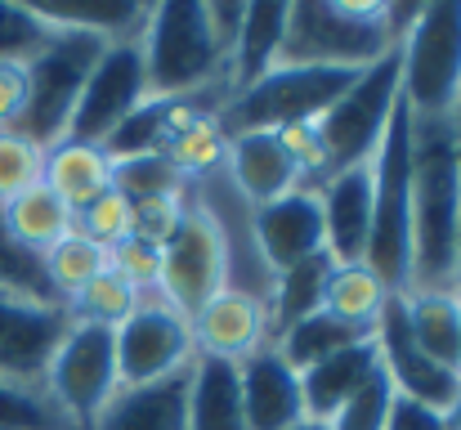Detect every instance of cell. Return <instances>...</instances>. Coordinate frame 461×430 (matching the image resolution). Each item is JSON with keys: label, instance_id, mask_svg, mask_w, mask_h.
<instances>
[{"label": "cell", "instance_id": "1", "mask_svg": "<svg viewBox=\"0 0 461 430\" xmlns=\"http://www.w3.org/2000/svg\"><path fill=\"white\" fill-rule=\"evenodd\" d=\"M457 229L461 170L453 117H412V283L408 291H457L453 287Z\"/></svg>", "mask_w": 461, "mask_h": 430}, {"label": "cell", "instance_id": "2", "mask_svg": "<svg viewBox=\"0 0 461 430\" xmlns=\"http://www.w3.org/2000/svg\"><path fill=\"white\" fill-rule=\"evenodd\" d=\"M144 77H149V99H197V95H220L229 99V50L220 45L206 5L193 0H170L153 5L144 36Z\"/></svg>", "mask_w": 461, "mask_h": 430}, {"label": "cell", "instance_id": "3", "mask_svg": "<svg viewBox=\"0 0 461 430\" xmlns=\"http://www.w3.org/2000/svg\"><path fill=\"white\" fill-rule=\"evenodd\" d=\"M363 265L394 296L412 283V117L403 104L372 152V233Z\"/></svg>", "mask_w": 461, "mask_h": 430}, {"label": "cell", "instance_id": "4", "mask_svg": "<svg viewBox=\"0 0 461 430\" xmlns=\"http://www.w3.org/2000/svg\"><path fill=\"white\" fill-rule=\"evenodd\" d=\"M394 32L385 5L376 0H318V5H287V32L278 63L296 68H349L363 72L394 50Z\"/></svg>", "mask_w": 461, "mask_h": 430}, {"label": "cell", "instance_id": "5", "mask_svg": "<svg viewBox=\"0 0 461 430\" xmlns=\"http://www.w3.org/2000/svg\"><path fill=\"white\" fill-rule=\"evenodd\" d=\"M358 81V72L349 68H296V63H278L269 68L260 81H251L247 90H238L224 108H220V131L224 140L233 135H251V131H292V126H318L331 104Z\"/></svg>", "mask_w": 461, "mask_h": 430}, {"label": "cell", "instance_id": "6", "mask_svg": "<svg viewBox=\"0 0 461 430\" xmlns=\"http://www.w3.org/2000/svg\"><path fill=\"white\" fill-rule=\"evenodd\" d=\"M104 45L108 41L95 32H68V27L54 32V41L27 63V104L14 126L23 140H32L36 148H54L59 140H68L86 77L99 63Z\"/></svg>", "mask_w": 461, "mask_h": 430}, {"label": "cell", "instance_id": "7", "mask_svg": "<svg viewBox=\"0 0 461 430\" xmlns=\"http://www.w3.org/2000/svg\"><path fill=\"white\" fill-rule=\"evenodd\" d=\"M399 99L412 117H453L461 104V5H421L399 41Z\"/></svg>", "mask_w": 461, "mask_h": 430}, {"label": "cell", "instance_id": "8", "mask_svg": "<svg viewBox=\"0 0 461 430\" xmlns=\"http://www.w3.org/2000/svg\"><path fill=\"white\" fill-rule=\"evenodd\" d=\"M399 45L358 72V81L331 104V113L318 122V140L327 148V175H340L349 166L372 161L376 143L385 135L394 108H399Z\"/></svg>", "mask_w": 461, "mask_h": 430}, {"label": "cell", "instance_id": "9", "mask_svg": "<svg viewBox=\"0 0 461 430\" xmlns=\"http://www.w3.org/2000/svg\"><path fill=\"white\" fill-rule=\"evenodd\" d=\"M117 390H122V377H117L113 327L72 323L45 368V395L54 399V408L68 417L72 430H90Z\"/></svg>", "mask_w": 461, "mask_h": 430}, {"label": "cell", "instance_id": "10", "mask_svg": "<svg viewBox=\"0 0 461 430\" xmlns=\"http://www.w3.org/2000/svg\"><path fill=\"white\" fill-rule=\"evenodd\" d=\"M224 287H229V242H224V229L197 202H188L179 229L161 242L157 291H161V300L170 309L193 318Z\"/></svg>", "mask_w": 461, "mask_h": 430}, {"label": "cell", "instance_id": "11", "mask_svg": "<svg viewBox=\"0 0 461 430\" xmlns=\"http://www.w3.org/2000/svg\"><path fill=\"white\" fill-rule=\"evenodd\" d=\"M117 341V377L122 386H153L175 372H188L197 359L193 345V323L170 309L161 296H140L135 314L113 327Z\"/></svg>", "mask_w": 461, "mask_h": 430}, {"label": "cell", "instance_id": "12", "mask_svg": "<svg viewBox=\"0 0 461 430\" xmlns=\"http://www.w3.org/2000/svg\"><path fill=\"white\" fill-rule=\"evenodd\" d=\"M144 99H149V77H144L140 36L135 41H108L99 63L86 77V90H81V104L72 113L68 140L104 143Z\"/></svg>", "mask_w": 461, "mask_h": 430}, {"label": "cell", "instance_id": "13", "mask_svg": "<svg viewBox=\"0 0 461 430\" xmlns=\"http://www.w3.org/2000/svg\"><path fill=\"white\" fill-rule=\"evenodd\" d=\"M68 327L72 318L63 305L0 291V377L14 386L45 390V368Z\"/></svg>", "mask_w": 461, "mask_h": 430}, {"label": "cell", "instance_id": "14", "mask_svg": "<svg viewBox=\"0 0 461 430\" xmlns=\"http://www.w3.org/2000/svg\"><path fill=\"white\" fill-rule=\"evenodd\" d=\"M372 336H376L381 368H385L394 395H403V399H412V404H426V408H439V413L453 408V399H457V390H461V377L448 372V368H439V363L412 341L403 296H390V300H385V309H381Z\"/></svg>", "mask_w": 461, "mask_h": 430}, {"label": "cell", "instance_id": "15", "mask_svg": "<svg viewBox=\"0 0 461 430\" xmlns=\"http://www.w3.org/2000/svg\"><path fill=\"white\" fill-rule=\"evenodd\" d=\"M251 242L265 261L269 274L292 270L313 252H327V229H322V202L318 188H292L287 197L256 206L251 211Z\"/></svg>", "mask_w": 461, "mask_h": 430}, {"label": "cell", "instance_id": "16", "mask_svg": "<svg viewBox=\"0 0 461 430\" xmlns=\"http://www.w3.org/2000/svg\"><path fill=\"white\" fill-rule=\"evenodd\" d=\"M188 323H193V345L206 359L242 363L269 345V305L238 287H224L220 296H211Z\"/></svg>", "mask_w": 461, "mask_h": 430}, {"label": "cell", "instance_id": "17", "mask_svg": "<svg viewBox=\"0 0 461 430\" xmlns=\"http://www.w3.org/2000/svg\"><path fill=\"white\" fill-rule=\"evenodd\" d=\"M238 386H242L247 430H292L305 422L301 372L274 345H265V350H256L251 359L238 363Z\"/></svg>", "mask_w": 461, "mask_h": 430}, {"label": "cell", "instance_id": "18", "mask_svg": "<svg viewBox=\"0 0 461 430\" xmlns=\"http://www.w3.org/2000/svg\"><path fill=\"white\" fill-rule=\"evenodd\" d=\"M318 202H322L327 256L336 265H363L372 233V161L327 175L318 184Z\"/></svg>", "mask_w": 461, "mask_h": 430}, {"label": "cell", "instance_id": "19", "mask_svg": "<svg viewBox=\"0 0 461 430\" xmlns=\"http://www.w3.org/2000/svg\"><path fill=\"white\" fill-rule=\"evenodd\" d=\"M224 170H229V184L233 193H242L256 206H269L278 197H287L292 188H305L301 184V170L292 161V152L283 148V140L274 131H251V135H233L224 148Z\"/></svg>", "mask_w": 461, "mask_h": 430}, {"label": "cell", "instance_id": "20", "mask_svg": "<svg viewBox=\"0 0 461 430\" xmlns=\"http://www.w3.org/2000/svg\"><path fill=\"white\" fill-rule=\"evenodd\" d=\"M90 430H188V372L153 386H122Z\"/></svg>", "mask_w": 461, "mask_h": 430}, {"label": "cell", "instance_id": "21", "mask_svg": "<svg viewBox=\"0 0 461 430\" xmlns=\"http://www.w3.org/2000/svg\"><path fill=\"white\" fill-rule=\"evenodd\" d=\"M381 372V350H376V336L322 359L318 368L301 372V386H305V417L309 422H331L372 377Z\"/></svg>", "mask_w": 461, "mask_h": 430}, {"label": "cell", "instance_id": "22", "mask_svg": "<svg viewBox=\"0 0 461 430\" xmlns=\"http://www.w3.org/2000/svg\"><path fill=\"white\" fill-rule=\"evenodd\" d=\"M41 184L59 202H68L72 211H81L99 193L113 188V157L104 152V143L59 140L54 148H45V175H41Z\"/></svg>", "mask_w": 461, "mask_h": 430}, {"label": "cell", "instance_id": "23", "mask_svg": "<svg viewBox=\"0 0 461 430\" xmlns=\"http://www.w3.org/2000/svg\"><path fill=\"white\" fill-rule=\"evenodd\" d=\"M188 430H247L238 363L197 354L188 368Z\"/></svg>", "mask_w": 461, "mask_h": 430}, {"label": "cell", "instance_id": "24", "mask_svg": "<svg viewBox=\"0 0 461 430\" xmlns=\"http://www.w3.org/2000/svg\"><path fill=\"white\" fill-rule=\"evenodd\" d=\"M27 9L36 18H45L50 27L95 32L104 41H135V36H144L153 5H135V0H32Z\"/></svg>", "mask_w": 461, "mask_h": 430}, {"label": "cell", "instance_id": "25", "mask_svg": "<svg viewBox=\"0 0 461 430\" xmlns=\"http://www.w3.org/2000/svg\"><path fill=\"white\" fill-rule=\"evenodd\" d=\"M283 32H287V5H247L242 9V27H238V41L229 54V90L233 95L247 90L251 81H260L269 68H278Z\"/></svg>", "mask_w": 461, "mask_h": 430}, {"label": "cell", "instance_id": "26", "mask_svg": "<svg viewBox=\"0 0 461 430\" xmlns=\"http://www.w3.org/2000/svg\"><path fill=\"white\" fill-rule=\"evenodd\" d=\"M412 341L448 372L461 377V296L457 291H403Z\"/></svg>", "mask_w": 461, "mask_h": 430}, {"label": "cell", "instance_id": "27", "mask_svg": "<svg viewBox=\"0 0 461 430\" xmlns=\"http://www.w3.org/2000/svg\"><path fill=\"white\" fill-rule=\"evenodd\" d=\"M331 270H336V261L327 252H313L305 261H296L292 270L274 274V291H269V345H274L278 332H287L292 323H301V318L322 309Z\"/></svg>", "mask_w": 461, "mask_h": 430}, {"label": "cell", "instance_id": "28", "mask_svg": "<svg viewBox=\"0 0 461 430\" xmlns=\"http://www.w3.org/2000/svg\"><path fill=\"white\" fill-rule=\"evenodd\" d=\"M0 215H5L9 238H14L23 252H32V256L50 252L59 238L72 233V206L59 202L45 184H32L27 193H18L14 202H5Z\"/></svg>", "mask_w": 461, "mask_h": 430}, {"label": "cell", "instance_id": "29", "mask_svg": "<svg viewBox=\"0 0 461 430\" xmlns=\"http://www.w3.org/2000/svg\"><path fill=\"white\" fill-rule=\"evenodd\" d=\"M372 332H363V327H349V323H340V318H331V314H309L301 323H292L287 332H278L274 336V350L296 368V372H309V368H318L322 359H331V354H340V350H349V345H358V341H367Z\"/></svg>", "mask_w": 461, "mask_h": 430}, {"label": "cell", "instance_id": "30", "mask_svg": "<svg viewBox=\"0 0 461 430\" xmlns=\"http://www.w3.org/2000/svg\"><path fill=\"white\" fill-rule=\"evenodd\" d=\"M390 296L394 291H385V283L367 265H336L331 283H327V296H322V314H331V318H340L349 327L372 332Z\"/></svg>", "mask_w": 461, "mask_h": 430}, {"label": "cell", "instance_id": "31", "mask_svg": "<svg viewBox=\"0 0 461 430\" xmlns=\"http://www.w3.org/2000/svg\"><path fill=\"white\" fill-rule=\"evenodd\" d=\"M41 270H45V279L54 287V296L68 300V296H77L81 287L95 283V279L108 270V252L95 247L90 238H81V233L72 229V233L59 238L50 252H41Z\"/></svg>", "mask_w": 461, "mask_h": 430}, {"label": "cell", "instance_id": "32", "mask_svg": "<svg viewBox=\"0 0 461 430\" xmlns=\"http://www.w3.org/2000/svg\"><path fill=\"white\" fill-rule=\"evenodd\" d=\"M135 305H140V291L122 274H113V270H104L95 283H86L77 296L63 300L68 318L72 323H90V327H122L135 314Z\"/></svg>", "mask_w": 461, "mask_h": 430}, {"label": "cell", "instance_id": "33", "mask_svg": "<svg viewBox=\"0 0 461 430\" xmlns=\"http://www.w3.org/2000/svg\"><path fill=\"white\" fill-rule=\"evenodd\" d=\"M113 188L126 202H153V197H184L188 179L175 170L166 152H144V157L113 161Z\"/></svg>", "mask_w": 461, "mask_h": 430}, {"label": "cell", "instance_id": "34", "mask_svg": "<svg viewBox=\"0 0 461 430\" xmlns=\"http://www.w3.org/2000/svg\"><path fill=\"white\" fill-rule=\"evenodd\" d=\"M224 131H220V122L215 117H197V122H188L179 135H170V143L161 148L170 161H175V170L188 179V184H197V179H206V175H215L220 166H224Z\"/></svg>", "mask_w": 461, "mask_h": 430}, {"label": "cell", "instance_id": "35", "mask_svg": "<svg viewBox=\"0 0 461 430\" xmlns=\"http://www.w3.org/2000/svg\"><path fill=\"white\" fill-rule=\"evenodd\" d=\"M72 229H77L81 238H90L95 247L113 252V247H122V242L135 233V206H131L117 188H108V193H99L90 206L72 211Z\"/></svg>", "mask_w": 461, "mask_h": 430}, {"label": "cell", "instance_id": "36", "mask_svg": "<svg viewBox=\"0 0 461 430\" xmlns=\"http://www.w3.org/2000/svg\"><path fill=\"white\" fill-rule=\"evenodd\" d=\"M0 430H72L45 390L14 386L0 377Z\"/></svg>", "mask_w": 461, "mask_h": 430}, {"label": "cell", "instance_id": "37", "mask_svg": "<svg viewBox=\"0 0 461 430\" xmlns=\"http://www.w3.org/2000/svg\"><path fill=\"white\" fill-rule=\"evenodd\" d=\"M59 27L36 18L27 5H0V63H32Z\"/></svg>", "mask_w": 461, "mask_h": 430}, {"label": "cell", "instance_id": "38", "mask_svg": "<svg viewBox=\"0 0 461 430\" xmlns=\"http://www.w3.org/2000/svg\"><path fill=\"white\" fill-rule=\"evenodd\" d=\"M0 291H14V296H27V300H50V305H63L54 296V287L41 270V256L23 252L9 229H5V215H0Z\"/></svg>", "mask_w": 461, "mask_h": 430}, {"label": "cell", "instance_id": "39", "mask_svg": "<svg viewBox=\"0 0 461 430\" xmlns=\"http://www.w3.org/2000/svg\"><path fill=\"white\" fill-rule=\"evenodd\" d=\"M45 175V148L23 140L18 131H0V206L41 184Z\"/></svg>", "mask_w": 461, "mask_h": 430}, {"label": "cell", "instance_id": "40", "mask_svg": "<svg viewBox=\"0 0 461 430\" xmlns=\"http://www.w3.org/2000/svg\"><path fill=\"white\" fill-rule=\"evenodd\" d=\"M390 408H394V386H390V377H385V368H381L327 426L331 430H385Z\"/></svg>", "mask_w": 461, "mask_h": 430}, {"label": "cell", "instance_id": "41", "mask_svg": "<svg viewBox=\"0 0 461 430\" xmlns=\"http://www.w3.org/2000/svg\"><path fill=\"white\" fill-rule=\"evenodd\" d=\"M108 270H113V274H122V279L135 287L140 296H149V291H157V274H161V247L131 233L122 247H113V252H108Z\"/></svg>", "mask_w": 461, "mask_h": 430}, {"label": "cell", "instance_id": "42", "mask_svg": "<svg viewBox=\"0 0 461 430\" xmlns=\"http://www.w3.org/2000/svg\"><path fill=\"white\" fill-rule=\"evenodd\" d=\"M135 206V238H144V242H166L175 229H179V220H184V206H188V193L184 197H153V202H131Z\"/></svg>", "mask_w": 461, "mask_h": 430}, {"label": "cell", "instance_id": "43", "mask_svg": "<svg viewBox=\"0 0 461 430\" xmlns=\"http://www.w3.org/2000/svg\"><path fill=\"white\" fill-rule=\"evenodd\" d=\"M27 104V63H0V131H14Z\"/></svg>", "mask_w": 461, "mask_h": 430}, {"label": "cell", "instance_id": "44", "mask_svg": "<svg viewBox=\"0 0 461 430\" xmlns=\"http://www.w3.org/2000/svg\"><path fill=\"white\" fill-rule=\"evenodd\" d=\"M385 430H448V417L439 408H426V404H412V399L394 395V408H390Z\"/></svg>", "mask_w": 461, "mask_h": 430}, {"label": "cell", "instance_id": "45", "mask_svg": "<svg viewBox=\"0 0 461 430\" xmlns=\"http://www.w3.org/2000/svg\"><path fill=\"white\" fill-rule=\"evenodd\" d=\"M444 417H448V430H461V390H457V399H453V408H448Z\"/></svg>", "mask_w": 461, "mask_h": 430}, {"label": "cell", "instance_id": "46", "mask_svg": "<svg viewBox=\"0 0 461 430\" xmlns=\"http://www.w3.org/2000/svg\"><path fill=\"white\" fill-rule=\"evenodd\" d=\"M453 140H457V170H461V104H457V113H453Z\"/></svg>", "mask_w": 461, "mask_h": 430}, {"label": "cell", "instance_id": "47", "mask_svg": "<svg viewBox=\"0 0 461 430\" xmlns=\"http://www.w3.org/2000/svg\"><path fill=\"white\" fill-rule=\"evenodd\" d=\"M453 287H457V296H461V229H457V265H453Z\"/></svg>", "mask_w": 461, "mask_h": 430}, {"label": "cell", "instance_id": "48", "mask_svg": "<svg viewBox=\"0 0 461 430\" xmlns=\"http://www.w3.org/2000/svg\"><path fill=\"white\" fill-rule=\"evenodd\" d=\"M292 430H331V426H327V422H309V417H305L301 426H292Z\"/></svg>", "mask_w": 461, "mask_h": 430}]
</instances>
